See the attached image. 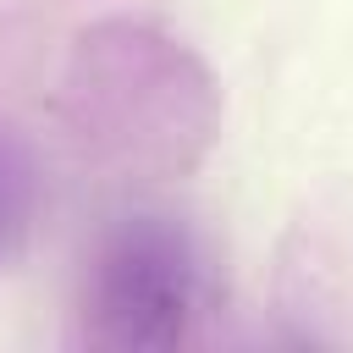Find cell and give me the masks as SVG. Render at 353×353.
I'll use <instances>...</instances> for the list:
<instances>
[{"label": "cell", "instance_id": "cell-1", "mask_svg": "<svg viewBox=\"0 0 353 353\" xmlns=\"http://www.w3.org/2000/svg\"><path fill=\"white\" fill-rule=\"evenodd\" d=\"M61 110L99 160L138 176L193 171L221 127L210 66L149 22H99L77 33Z\"/></svg>", "mask_w": 353, "mask_h": 353}, {"label": "cell", "instance_id": "cell-2", "mask_svg": "<svg viewBox=\"0 0 353 353\" xmlns=\"http://www.w3.org/2000/svg\"><path fill=\"white\" fill-rule=\"evenodd\" d=\"M210 309V259L171 215H121L88 254L83 325L99 347L165 353L182 347Z\"/></svg>", "mask_w": 353, "mask_h": 353}, {"label": "cell", "instance_id": "cell-3", "mask_svg": "<svg viewBox=\"0 0 353 353\" xmlns=\"http://www.w3.org/2000/svg\"><path fill=\"white\" fill-rule=\"evenodd\" d=\"M33 221H39V176H33V160L0 127V270H11L28 254Z\"/></svg>", "mask_w": 353, "mask_h": 353}]
</instances>
